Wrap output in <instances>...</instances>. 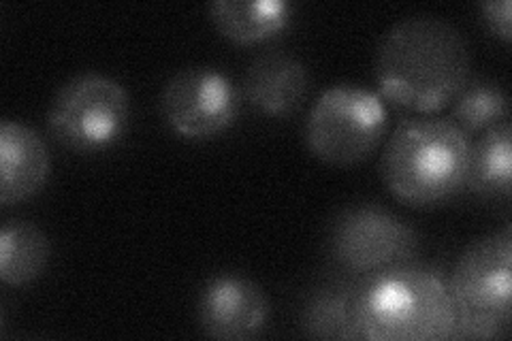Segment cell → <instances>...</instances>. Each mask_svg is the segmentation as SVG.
<instances>
[{
  "label": "cell",
  "mask_w": 512,
  "mask_h": 341,
  "mask_svg": "<svg viewBox=\"0 0 512 341\" xmlns=\"http://www.w3.org/2000/svg\"><path fill=\"white\" fill-rule=\"evenodd\" d=\"M416 248L419 237L412 226L380 205L342 209L329 231L333 261L355 273H372L412 261Z\"/></svg>",
  "instance_id": "7"
},
{
  "label": "cell",
  "mask_w": 512,
  "mask_h": 341,
  "mask_svg": "<svg viewBox=\"0 0 512 341\" xmlns=\"http://www.w3.org/2000/svg\"><path fill=\"white\" fill-rule=\"evenodd\" d=\"M210 18L224 39L254 45L291 24L293 5L286 0H216L210 5Z\"/></svg>",
  "instance_id": "12"
},
{
  "label": "cell",
  "mask_w": 512,
  "mask_h": 341,
  "mask_svg": "<svg viewBox=\"0 0 512 341\" xmlns=\"http://www.w3.org/2000/svg\"><path fill=\"white\" fill-rule=\"evenodd\" d=\"M301 329L314 339H361L355 316V288L316 290L301 312Z\"/></svg>",
  "instance_id": "15"
},
{
  "label": "cell",
  "mask_w": 512,
  "mask_h": 341,
  "mask_svg": "<svg viewBox=\"0 0 512 341\" xmlns=\"http://www.w3.org/2000/svg\"><path fill=\"white\" fill-rule=\"evenodd\" d=\"M265 290L244 275L222 273L205 282L197 299L201 331L222 341H246L259 337L269 322Z\"/></svg>",
  "instance_id": "9"
},
{
  "label": "cell",
  "mask_w": 512,
  "mask_h": 341,
  "mask_svg": "<svg viewBox=\"0 0 512 341\" xmlns=\"http://www.w3.org/2000/svg\"><path fill=\"white\" fill-rule=\"evenodd\" d=\"M52 158L43 137L20 120L0 122V203L35 197L50 177Z\"/></svg>",
  "instance_id": "10"
},
{
  "label": "cell",
  "mask_w": 512,
  "mask_h": 341,
  "mask_svg": "<svg viewBox=\"0 0 512 341\" xmlns=\"http://www.w3.org/2000/svg\"><path fill=\"white\" fill-rule=\"evenodd\" d=\"M448 292L455 305L451 339H495L510 327L512 229L476 239L459 256Z\"/></svg>",
  "instance_id": "4"
},
{
  "label": "cell",
  "mask_w": 512,
  "mask_h": 341,
  "mask_svg": "<svg viewBox=\"0 0 512 341\" xmlns=\"http://www.w3.org/2000/svg\"><path fill=\"white\" fill-rule=\"evenodd\" d=\"M510 11V0H487V3L480 5L487 28L504 43H510Z\"/></svg>",
  "instance_id": "17"
},
{
  "label": "cell",
  "mask_w": 512,
  "mask_h": 341,
  "mask_svg": "<svg viewBox=\"0 0 512 341\" xmlns=\"http://www.w3.org/2000/svg\"><path fill=\"white\" fill-rule=\"evenodd\" d=\"M480 197L508 199L512 192V126H491L470 145L466 186Z\"/></svg>",
  "instance_id": "13"
},
{
  "label": "cell",
  "mask_w": 512,
  "mask_h": 341,
  "mask_svg": "<svg viewBox=\"0 0 512 341\" xmlns=\"http://www.w3.org/2000/svg\"><path fill=\"white\" fill-rule=\"evenodd\" d=\"M52 246L37 224L9 220L0 229V280L26 286L39 280L50 263Z\"/></svg>",
  "instance_id": "14"
},
{
  "label": "cell",
  "mask_w": 512,
  "mask_h": 341,
  "mask_svg": "<svg viewBox=\"0 0 512 341\" xmlns=\"http://www.w3.org/2000/svg\"><path fill=\"white\" fill-rule=\"evenodd\" d=\"M451 116L466 135L485 133L508 120V96L495 81H472L455 96Z\"/></svg>",
  "instance_id": "16"
},
{
  "label": "cell",
  "mask_w": 512,
  "mask_h": 341,
  "mask_svg": "<svg viewBox=\"0 0 512 341\" xmlns=\"http://www.w3.org/2000/svg\"><path fill=\"white\" fill-rule=\"evenodd\" d=\"M468 77V41L457 26L438 15H408L384 32L378 45L380 96L416 116H429L451 105Z\"/></svg>",
  "instance_id": "1"
},
{
  "label": "cell",
  "mask_w": 512,
  "mask_h": 341,
  "mask_svg": "<svg viewBox=\"0 0 512 341\" xmlns=\"http://www.w3.org/2000/svg\"><path fill=\"white\" fill-rule=\"evenodd\" d=\"M165 122L190 141L227 133L239 113V92L229 75L212 67H186L173 73L160 92Z\"/></svg>",
  "instance_id": "8"
},
{
  "label": "cell",
  "mask_w": 512,
  "mask_h": 341,
  "mask_svg": "<svg viewBox=\"0 0 512 341\" xmlns=\"http://www.w3.org/2000/svg\"><path fill=\"white\" fill-rule=\"evenodd\" d=\"M242 90L246 99L265 116L286 118L306 101L310 71L291 54L265 52L250 62Z\"/></svg>",
  "instance_id": "11"
},
{
  "label": "cell",
  "mask_w": 512,
  "mask_h": 341,
  "mask_svg": "<svg viewBox=\"0 0 512 341\" xmlns=\"http://www.w3.org/2000/svg\"><path fill=\"white\" fill-rule=\"evenodd\" d=\"M472 139L453 120H402L380 158V173L389 192L410 207L444 203L466 186Z\"/></svg>",
  "instance_id": "3"
},
{
  "label": "cell",
  "mask_w": 512,
  "mask_h": 341,
  "mask_svg": "<svg viewBox=\"0 0 512 341\" xmlns=\"http://www.w3.org/2000/svg\"><path fill=\"white\" fill-rule=\"evenodd\" d=\"M389 109L380 92L335 84L314 101L306 120L310 152L329 165H357L370 158L387 135Z\"/></svg>",
  "instance_id": "6"
},
{
  "label": "cell",
  "mask_w": 512,
  "mask_h": 341,
  "mask_svg": "<svg viewBox=\"0 0 512 341\" xmlns=\"http://www.w3.org/2000/svg\"><path fill=\"white\" fill-rule=\"evenodd\" d=\"M355 316L361 339L442 341L453 335L455 305L436 269L406 261L367 273L355 286Z\"/></svg>",
  "instance_id": "2"
},
{
  "label": "cell",
  "mask_w": 512,
  "mask_h": 341,
  "mask_svg": "<svg viewBox=\"0 0 512 341\" xmlns=\"http://www.w3.org/2000/svg\"><path fill=\"white\" fill-rule=\"evenodd\" d=\"M131 124V96L118 79L79 73L64 81L47 109V128L58 143L79 154L114 148Z\"/></svg>",
  "instance_id": "5"
}]
</instances>
